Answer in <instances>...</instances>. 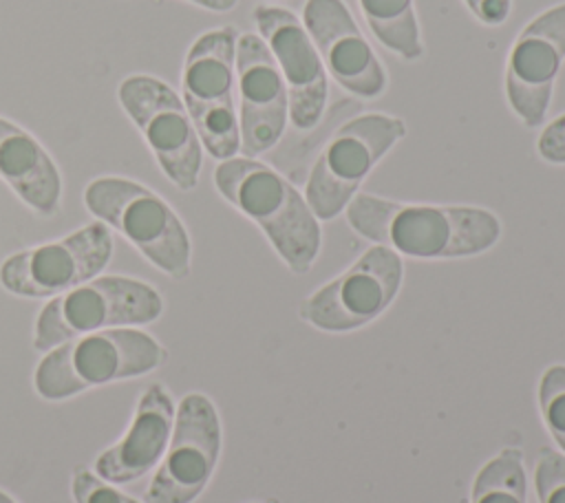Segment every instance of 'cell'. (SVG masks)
Wrapping results in <instances>:
<instances>
[{"label": "cell", "instance_id": "1", "mask_svg": "<svg viewBox=\"0 0 565 503\" xmlns=\"http://www.w3.org/2000/svg\"><path fill=\"white\" fill-rule=\"evenodd\" d=\"M344 214L360 236L419 260L477 256L501 236L497 214L475 205L404 203L358 192Z\"/></svg>", "mask_w": 565, "mask_h": 503}, {"label": "cell", "instance_id": "2", "mask_svg": "<svg viewBox=\"0 0 565 503\" xmlns=\"http://www.w3.org/2000/svg\"><path fill=\"white\" fill-rule=\"evenodd\" d=\"M218 194L254 221L294 274H307L320 252V223L305 196L271 165L232 157L216 165Z\"/></svg>", "mask_w": 565, "mask_h": 503}, {"label": "cell", "instance_id": "3", "mask_svg": "<svg viewBox=\"0 0 565 503\" xmlns=\"http://www.w3.org/2000/svg\"><path fill=\"white\" fill-rule=\"evenodd\" d=\"M163 360L166 351L152 335L130 327L106 329L46 351L33 384L44 399H66L86 388L146 375Z\"/></svg>", "mask_w": 565, "mask_h": 503}, {"label": "cell", "instance_id": "4", "mask_svg": "<svg viewBox=\"0 0 565 503\" xmlns=\"http://www.w3.org/2000/svg\"><path fill=\"white\" fill-rule=\"evenodd\" d=\"M84 205L117 229L157 269L172 278L190 274L192 245L177 212L152 190L121 176H99L84 190Z\"/></svg>", "mask_w": 565, "mask_h": 503}, {"label": "cell", "instance_id": "5", "mask_svg": "<svg viewBox=\"0 0 565 503\" xmlns=\"http://www.w3.org/2000/svg\"><path fill=\"white\" fill-rule=\"evenodd\" d=\"M161 311L163 300L154 287L126 276H95L42 307L35 320L33 346L51 351L86 333L148 324Z\"/></svg>", "mask_w": 565, "mask_h": 503}, {"label": "cell", "instance_id": "6", "mask_svg": "<svg viewBox=\"0 0 565 503\" xmlns=\"http://www.w3.org/2000/svg\"><path fill=\"white\" fill-rule=\"evenodd\" d=\"M236 40L234 26H218L199 35L185 57L181 88L183 104L199 132L201 146L218 161L241 150L236 86Z\"/></svg>", "mask_w": 565, "mask_h": 503}, {"label": "cell", "instance_id": "7", "mask_svg": "<svg viewBox=\"0 0 565 503\" xmlns=\"http://www.w3.org/2000/svg\"><path fill=\"white\" fill-rule=\"evenodd\" d=\"M404 135V119L384 113L358 115L342 124L324 141L305 183V201L316 218L331 221L342 214L375 163Z\"/></svg>", "mask_w": 565, "mask_h": 503}, {"label": "cell", "instance_id": "8", "mask_svg": "<svg viewBox=\"0 0 565 503\" xmlns=\"http://www.w3.org/2000/svg\"><path fill=\"white\" fill-rule=\"evenodd\" d=\"M402 278V256L384 245H373L340 276L307 296L298 307V315L327 333L355 331L391 307L399 293Z\"/></svg>", "mask_w": 565, "mask_h": 503}, {"label": "cell", "instance_id": "9", "mask_svg": "<svg viewBox=\"0 0 565 503\" xmlns=\"http://www.w3.org/2000/svg\"><path fill=\"white\" fill-rule=\"evenodd\" d=\"M117 97L163 174L179 190H192L199 183L203 146L179 95L152 75H128L119 84Z\"/></svg>", "mask_w": 565, "mask_h": 503}, {"label": "cell", "instance_id": "10", "mask_svg": "<svg viewBox=\"0 0 565 503\" xmlns=\"http://www.w3.org/2000/svg\"><path fill=\"white\" fill-rule=\"evenodd\" d=\"M113 256V236L102 221L18 254L0 265V285L24 298H55L106 269Z\"/></svg>", "mask_w": 565, "mask_h": 503}, {"label": "cell", "instance_id": "11", "mask_svg": "<svg viewBox=\"0 0 565 503\" xmlns=\"http://www.w3.org/2000/svg\"><path fill=\"white\" fill-rule=\"evenodd\" d=\"M221 452V424L214 404L190 393L174 413L168 450L146 490V503H190L210 483Z\"/></svg>", "mask_w": 565, "mask_h": 503}, {"label": "cell", "instance_id": "12", "mask_svg": "<svg viewBox=\"0 0 565 503\" xmlns=\"http://www.w3.org/2000/svg\"><path fill=\"white\" fill-rule=\"evenodd\" d=\"M565 60V2L539 13L516 35L505 64V95L527 126L545 121L554 84Z\"/></svg>", "mask_w": 565, "mask_h": 503}, {"label": "cell", "instance_id": "13", "mask_svg": "<svg viewBox=\"0 0 565 503\" xmlns=\"http://www.w3.org/2000/svg\"><path fill=\"white\" fill-rule=\"evenodd\" d=\"M254 22L287 86L294 128H313L327 108V71L305 24L274 4H258Z\"/></svg>", "mask_w": 565, "mask_h": 503}, {"label": "cell", "instance_id": "14", "mask_svg": "<svg viewBox=\"0 0 565 503\" xmlns=\"http://www.w3.org/2000/svg\"><path fill=\"white\" fill-rule=\"evenodd\" d=\"M236 84H238V130L243 157H258L271 150L289 121V95L280 71L256 33L236 40Z\"/></svg>", "mask_w": 565, "mask_h": 503}, {"label": "cell", "instance_id": "15", "mask_svg": "<svg viewBox=\"0 0 565 503\" xmlns=\"http://www.w3.org/2000/svg\"><path fill=\"white\" fill-rule=\"evenodd\" d=\"M302 24L324 71L344 90L362 99L380 97L386 90V71L342 0H307Z\"/></svg>", "mask_w": 565, "mask_h": 503}, {"label": "cell", "instance_id": "16", "mask_svg": "<svg viewBox=\"0 0 565 503\" xmlns=\"http://www.w3.org/2000/svg\"><path fill=\"white\" fill-rule=\"evenodd\" d=\"M174 428V404L161 384H150L137 402L126 435L95 459V474L108 483H130L157 468Z\"/></svg>", "mask_w": 565, "mask_h": 503}, {"label": "cell", "instance_id": "17", "mask_svg": "<svg viewBox=\"0 0 565 503\" xmlns=\"http://www.w3.org/2000/svg\"><path fill=\"white\" fill-rule=\"evenodd\" d=\"M0 179L38 214L60 210L62 179L44 146L24 128L0 117Z\"/></svg>", "mask_w": 565, "mask_h": 503}, {"label": "cell", "instance_id": "18", "mask_svg": "<svg viewBox=\"0 0 565 503\" xmlns=\"http://www.w3.org/2000/svg\"><path fill=\"white\" fill-rule=\"evenodd\" d=\"M371 33L395 55L417 60L424 55L413 0H358Z\"/></svg>", "mask_w": 565, "mask_h": 503}, {"label": "cell", "instance_id": "19", "mask_svg": "<svg viewBox=\"0 0 565 503\" xmlns=\"http://www.w3.org/2000/svg\"><path fill=\"white\" fill-rule=\"evenodd\" d=\"M527 479L523 452L519 448H501L488 459L472 483L470 503H525Z\"/></svg>", "mask_w": 565, "mask_h": 503}, {"label": "cell", "instance_id": "20", "mask_svg": "<svg viewBox=\"0 0 565 503\" xmlns=\"http://www.w3.org/2000/svg\"><path fill=\"white\" fill-rule=\"evenodd\" d=\"M539 408L543 426L565 454V364H552L539 379Z\"/></svg>", "mask_w": 565, "mask_h": 503}, {"label": "cell", "instance_id": "21", "mask_svg": "<svg viewBox=\"0 0 565 503\" xmlns=\"http://www.w3.org/2000/svg\"><path fill=\"white\" fill-rule=\"evenodd\" d=\"M539 503H565V454L543 446L534 465Z\"/></svg>", "mask_w": 565, "mask_h": 503}, {"label": "cell", "instance_id": "22", "mask_svg": "<svg viewBox=\"0 0 565 503\" xmlns=\"http://www.w3.org/2000/svg\"><path fill=\"white\" fill-rule=\"evenodd\" d=\"M71 492L75 503H139L86 468L73 472Z\"/></svg>", "mask_w": 565, "mask_h": 503}, {"label": "cell", "instance_id": "23", "mask_svg": "<svg viewBox=\"0 0 565 503\" xmlns=\"http://www.w3.org/2000/svg\"><path fill=\"white\" fill-rule=\"evenodd\" d=\"M539 157L547 163H565V113L552 119L539 135Z\"/></svg>", "mask_w": 565, "mask_h": 503}, {"label": "cell", "instance_id": "24", "mask_svg": "<svg viewBox=\"0 0 565 503\" xmlns=\"http://www.w3.org/2000/svg\"><path fill=\"white\" fill-rule=\"evenodd\" d=\"M468 9L475 13V18L483 24L497 26L503 24L510 15L512 0H463Z\"/></svg>", "mask_w": 565, "mask_h": 503}, {"label": "cell", "instance_id": "25", "mask_svg": "<svg viewBox=\"0 0 565 503\" xmlns=\"http://www.w3.org/2000/svg\"><path fill=\"white\" fill-rule=\"evenodd\" d=\"M196 7H203V9H210V11H230L238 4V0H188Z\"/></svg>", "mask_w": 565, "mask_h": 503}, {"label": "cell", "instance_id": "26", "mask_svg": "<svg viewBox=\"0 0 565 503\" xmlns=\"http://www.w3.org/2000/svg\"><path fill=\"white\" fill-rule=\"evenodd\" d=\"M0 503H15V501H13L7 492H2V490H0Z\"/></svg>", "mask_w": 565, "mask_h": 503}]
</instances>
